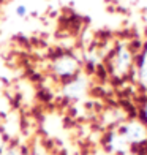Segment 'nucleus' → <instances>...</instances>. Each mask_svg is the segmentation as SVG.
<instances>
[{
  "label": "nucleus",
  "mask_w": 147,
  "mask_h": 155,
  "mask_svg": "<svg viewBox=\"0 0 147 155\" xmlns=\"http://www.w3.org/2000/svg\"><path fill=\"white\" fill-rule=\"evenodd\" d=\"M16 13H18L19 16H25V15H27V8H25L24 5H21V6H18V10H16Z\"/></svg>",
  "instance_id": "0eeeda50"
},
{
  "label": "nucleus",
  "mask_w": 147,
  "mask_h": 155,
  "mask_svg": "<svg viewBox=\"0 0 147 155\" xmlns=\"http://www.w3.org/2000/svg\"><path fill=\"white\" fill-rule=\"evenodd\" d=\"M3 155H22V152L19 149H16V147H11V149H8L6 152H3Z\"/></svg>",
  "instance_id": "423d86ee"
},
{
  "label": "nucleus",
  "mask_w": 147,
  "mask_h": 155,
  "mask_svg": "<svg viewBox=\"0 0 147 155\" xmlns=\"http://www.w3.org/2000/svg\"><path fill=\"white\" fill-rule=\"evenodd\" d=\"M131 62H133L131 52L128 51L127 48H120L119 52H117V57H116V73L125 74L130 70Z\"/></svg>",
  "instance_id": "7ed1b4c3"
},
{
  "label": "nucleus",
  "mask_w": 147,
  "mask_h": 155,
  "mask_svg": "<svg viewBox=\"0 0 147 155\" xmlns=\"http://www.w3.org/2000/svg\"><path fill=\"white\" fill-rule=\"evenodd\" d=\"M122 136L125 141L131 144H142L144 141H147V127L142 122H130L123 127Z\"/></svg>",
  "instance_id": "f257e3e1"
},
{
  "label": "nucleus",
  "mask_w": 147,
  "mask_h": 155,
  "mask_svg": "<svg viewBox=\"0 0 147 155\" xmlns=\"http://www.w3.org/2000/svg\"><path fill=\"white\" fill-rule=\"evenodd\" d=\"M138 74H139V79H141V82L147 86V51L142 54L141 62H139V70H138Z\"/></svg>",
  "instance_id": "39448f33"
},
{
  "label": "nucleus",
  "mask_w": 147,
  "mask_h": 155,
  "mask_svg": "<svg viewBox=\"0 0 147 155\" xmlns=\"http://www.w3.org/2000/svg\"><path fill=\"white\" fill-rule=\"evenodd\" d=\"M3 147V136H2V133H0V149Z\"/></svg>",
  "instance_id": "6e6552de"
},
{
  "label": "nucleus",
  "mask_w": 147,
  "mask_h": 155,
  "mask_svg": "<svg viewBox=\"0 0 147 155\" xmlns=\"http://www.w3.org/2000/svg\"><path fill=\"white\" fill-rule=\"evenodd\" d=\"M84 90H86V82L82 79H76L73 81L71 84H68L65 87V94L70 97V98H78L84 94Z\"/></svg>",
  "instance_id": "20e7f679"
},
{
  "label": "nucleus",
  "mask_w": 147,
  "mask_h": 155,
  "mask_svg": "<svg viewBox=\"0 0 147 155\" xmlns=\"http://www.w3.org/2000/svg\"><path fill=\"white\" fill-rule=\"evenodd\" d=\"M144 119H145V120H147V104H145V106H144Z\"/></svg>",
  "instance_id": "1a4fd4ad"
},
{
  "label": "nucleus",
  "mask_w": 147,
  "mask_h": 155,
  "mask_svg": "<svg viewBox=\"0 0 147 155\" xmlns=\"http://www.w3.org/2000/svg\"><path fill=\"white\" fill-rule=\"evenodd\" d=\"M52 68H54V73L57 76L68 78L78 71V62H76V59L70 57V55H64V57H59L54 62Z\"/></svg>",
  "instance_id": "f03ea898"
}]
</instances>
